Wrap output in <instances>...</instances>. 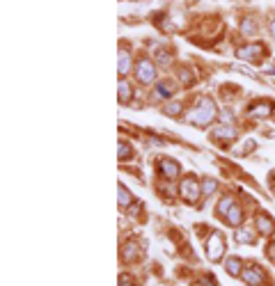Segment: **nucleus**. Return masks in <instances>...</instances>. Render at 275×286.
Here are the masks:
<instances>
[{"label":"nucleus","mask_w":275,"mask_h":286,"mask_svg":"<svg viewBox=\"0 0 275 286\" xmlns=\"http://www.w3.org/2000/svg\"><path fill=\"white\" fill-rule=\"evenodd\" d=\"M122 256H124V261H133L138 256V245L133 243V240H129V243L122 248Z\"/></svg>","instance_id":"nucleus-16"},{"label":"nucleus","mask_w":275,"mask_h":286,"mask_svg":"<svg viewBox=\"0 0 275 286\" xmlns=\"http://www.w3.org/2000/svg\"><path fill=\"white\" fill-rule=\"evenodd\" d=\"M163 112L168 117H176V115H181V106H179V103H170V106H165Z\"/></svg>","instance_id":"nucleus-20"},{"label":"nucleus","mask_w":275,"mask_h":286,"mask_svg":"<svg viewBox=\"0 0 275 286\" xmlns=\"http://www.w3.org/2000/svg\"><path fill=\"white\" fill-rule=\"evenodd\" d=\"M193 286H218V284H215V279H213V277H209V275H206V277L198 279V282H195Z\"/></svg>","instance_id":"nucleus-23"},{"label":"nucleus","mask_w":275,"mask_h":286,"mask_svg":"<svg viewBox=\"0 0 275 286\" xmlns=\"http://www.w3.org/2000/svg\"><path fill=\"white\" fill-rule=\"evenodd\" d=\"M206 254H209V259L213 261H220L225 254V240H223V234H218V231H213L211 234V238L206 240Z\"/></svg>","instance_id":"nucleus-3"},{"label":"nucleus","mask_w":275,"mask_h":286,"mask_svg":"<svg viewBox=\"0 0 275 286\" xmlns=\"http://www.w3.org/2000/svg\"><path fill=\"white\" fill-rule=\"evenodd\" d=\"M237 240H239V243H250V245H252V243H254V236L250 234L248 229H239V234H237Z\"/></svg>","instance_id":"nucleus-19"},{"label":"nucleus","mask_w":275,"mask_h":286,"mask_svg":"<svg viewBox=\"0 0 275 286\" xmlns=\"http://www.w3.org/2000/svg\"><path fill=\"white\" fill-rule=\"evenodd\" d=\"M225 268H227V273H229V275H241V273H243V263H241V259H237V256L227 259Z\"/></svg>","instance_id":"nucleus-14"},{"label":"nucleus","mask_w":275,"mask_h":286,"mask_svg":"<svg viewBox=\"0 0 275 286\" xmlns=\"http://www.w3.org/2000/svg\"><path fill=\"white\" fill-rule=\"evenodd\" d=\"M213 117H215V103L209 96H204L198 101V108L188 115V121L190 124H198V126H206V124H211Z\"/></svg>","instance_id":"nucleus-1"},{"label":"nucleus","mask_w":275,"mask_h":286,"mask_svg":"<svg viewBox=\"0 0 275 286\" xmlns=\"http://www.w3.org/2000/svg\"><path fill=\"white\" fill-rule=\"evenodd\" d=\"M241 275H243V279L248 286H262L264 284V270L259 268V265H250V268H245Z\"/></svg>","instance_id":"nucleus-7"},{"label":"nucleus","mask_w":275,"mask_h":286,"mask_svg":"<svg viewBox=\"0 0 275 286\" xmlns=\"http://www.w3.org/2000/svg\"><path fill=\"white\" fill-rule=\"evenodd\" d=\"M117 197H120V206H122V209L131 206V201H133V195H131V192L126 190V186H122V183H120V188H117Z\"/></svg>","instance_id":"nucleus-12"},{"label":"nucleus","mask_w":275,"mask_h":286,"mask_svg":"<svg viewBox=\"0 0 275 286\" xmlns=\"http://www.w3.org/2000/svg\"><path fill=\"white\" fill-rule=\"evenodd\" d=\"M135 76H138V80H140V83L149 85V83H154V78H156V67L151 64V60H147V57H145V60L138 62Z\"/></svg>","instance_id":"nucleus-5"},{"label":"nucleus","mask_w":275,"mask_h":286,"mask_svg":"<svg viewBox=\"0 0 275 286\" xmlns=\"http://www.w3.org/2000/svg\"><path fill=\"white\" fill-rule=\"evenodd\" d=\"M181 197H184L188 204H193V201L200 197V186H198V179H195L193 174H188L184 181H181Z\"/></svg>","instance_id":"nucleus-4"},{"label":"nucleus","mask_w":275,"mask_h":286,"mask_svg":"<svg viewBox=\"0 0 275 286\" xmlns=\"http://www.w3.org/2000/svg\"><path fill=\"white\" fill-rule=\"evenodd\" d=\"M264 51H266V48H264V44H250V46L239 48V57H241V60L254 62V60H259V57H262Z\"/></svg>","instance_id":"nucleus-6"},{"label":"nucleus","mask_w":275,"mask_h":286,"mask_svg":"<svg viewBox=\"0 0 275 286\" xmlns=\"http://www.w3.org/2000/svg\"><path fill=\"white\" fill-rule=\"evenodd\" d=\"M218 215L225 220L229 227H239L241 222H243V211L239 209V204L232 199V197H225V199H220L218 204Z\"/></svg>","instance_id":"nucleus-2"},{"label":"nucleus","mask_w":275,"mask_h":286,"mask_svg":"<svg viewBox=\"0 0 275 286\" xmlns=\"http://www.w3.org/2000/svg\"><path fill=\"white\" fill-rule=\"evenodd\" d=\"M156 57H159V60L163 62V64H168V62H170V55H168L165 51H156Z\"/></svg>","instance_id":"nucleus-26"},{"label":"nucleus","mask_w":275,"mask_h":286,"mask_svg":"<svg viewBox=\"0 0 275 286\" xmlns=\"http://www.w3.org/2000/svg\"><path fill=\"white\" fill-rule=\"evenodd\" d=\"M268 135H271V137H275V131H273V133H268Z\"/></svg>","instance_id":"nucleus-29"},{"label":"nucleus","mask_w":275,"mask_h":286,"mask_svg":"<svg viewBox=\"0 0 275 286\" xmlns=\"http://www.w3.org/2000/svg\"><path fill=\"white\" fill-rule=\"evenodd\" d=\"M117 156H120V160H129L133 158V149H131L129 142H120V149H117Z\"/></svg>","instance_id":"nucleus-17"},{"label":"nucleus","mask_w":275,"mask_h":286,"mask_svg":"<svg viewBox=\"0 0 275 286\" xmlns=\"http://www.w3.org/2000/svg\"><path fill=\"white\" fill-rule=\"evenodd\" d=\"M213 190H215V181L204 179V181H202V192H204V195H211Z\"/></svg>","instance_id":"nucleus-22"},{"label":"nucleus","mask_w":275,"mask_h":286,"mask_svg":"<svg viewBox=\"0 0 275 286\" xmlns=\"http://www.w3.org/2000/svg\"><path fill=\"white\" fill-rule=\"evenodd\" d=\"M174 94V85L168 80V83H159L156 85V96L159 98H168V96H172Z\"/></svg>","instance_id":"nucleus-13"},{"label":"nucleus","mask_w":275,"mask_h":286,"mask_svg":"<svg viewBox=\"0 0 275 286\" xmlns=\"http://www.w3.org/2000/svg\"><path fill=\"white\" fill-rule=\"evenodd\" d=\"M181 80H184L186 85H190V83H193V76H190L188 69H181Z\"/></svg>","instance_id":"nucleus-25"},{"label":"nucleus","mask_w":275,"mask_h":286,"mask_svg":"<svg viewBox=\"0 0 275 286\" xmlns=\"http://www.w3.org/2000/svg\"><path fill=\"white\" fill-rule=\"evenodd\" d=\"M241 30H243L245 34H254L257 32V26H254V21H248V18H245V21L241 23Z\"/></svg>","instance_id":"nucleus-21"},{"label":"nucleus","mask_w":275,"mask_h":286,"mask_svg":"<svg viewBox=\"0 0 275 286\" xmlns=\"http://www.w3.org/2000/svg\"><path fill=\"white\" fill-rule=\"evenodd\" d=\"M117 67H120V73H129V67H131V57L126 51L120 53V62H117Z\"/></svg>","instance_id":"nucleus-18"},{"label":"nucleus","mask_w":275,"mask_h":286,"mask_svg":"<svg viewBox=\"0 0 275 286\" xmlns=\"http://www.w3.org/2000/svg\"><path fill=\"white\" fill-rule=\"evenodd\" d=\"M271 34H273V39H275V21L271 23Z\"/></svg>","instance_id":"nucleus-28"},{"label":"nucleus","mask_w":275,"mask_h":286,"mask_svg":"<svg viewBox=\"0 0 275 286\" xmlns=\"http://www.w3.org/2000/svg\"><path fill=\"white\" fill-rule=\"evenodd\" d=\"M120 286H135V282L131 279V275H122V277H120Z\"/></svg>","instance_id":"nucleus-24"},{"label":"nucleus","mask_w":275,"mask_h":286,"mask_svg":"<svg viewBox=\"0 0 275 286\" xmlns=\"http://www.w3.org/2000/svg\"><path fill=\"white\" fill-rule=\"evenodd\" d=\"M131 96H133V90H131V85L126 80H122L120 83V103H129L131 101Z\"/></svg>","instance_id":"nucleus-15"},{"label":"nucleus","mask_w":275,"mask_h":286,"mask_svg":"<svg viewBox=\"0 0 275 286\" xmlns=\"http://www.w3.org/2000/svg\"><path fill=\"white\" fill-rule=\"evenodd\" d=\"M257 229H259V234L262 236H273L275 234V222L271 220V215H266V213H262L257 218Z\"/></svg>","instance_id":"nucleus-8"},{"label":"nucleus","mask_w":275,"mask_h":286,"mask_svg":"<svg viewBox=\"0 0 275 286\" xmlns=\"http://www.w3.org/2000/svg\"><path fill=\"white\" fill-rule=\"evenodd\" d=\"M268 256H271V261L275 263V243H271V245H268Z\"/></svg>","instance_id":"nucleus-27"},{"label":"nucleus","mask_w":275,"mask_h":286,"mask_svg":"<svg viewBox=\"0 0 275 286\" xmlns=\"http://www.w3.org/2000/svg\"><path fill=\"white\" fill-rule=\"evenodd\" d=\"M271 112H273L271 103H254V106L248 110V117H268Z\"/></svg>","instance_id":"nucleus-11"},{"label":"nucleus","mask_w":275,"mask_h":286,"mask_svg":"<svg viewBox=\"0 0 275 286\" xmlns=\"http://www.w3.org/2000/svg\"><path fill=\"white\" fill-rule=\"evenodd\" d=\"M161 172H163L165 179L174 181L176 174H179V165H176L174 160H170V158H163V160H161Z\"/></svg>","instance_id":"nucleus-10"},{"label":"nucleus","mask_w":275,"mask_h":286,"mask_svg":"<svg viewBox=\"0 0 275 286\" xmlns=\"http://www.w3.org/2000/svg\"><path fill=\"white\" fill-rule=\"evenodd\" d=\"M211 135L215 137V140H234L237 137V128L234 126H215L213 131H211Z\"/></svg>","instance_id":"nucleus-9"}]
</instances>
